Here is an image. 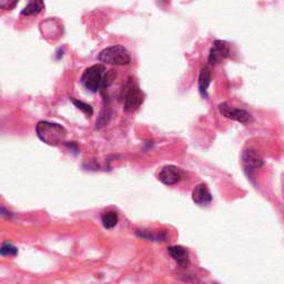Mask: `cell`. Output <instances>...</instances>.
Segmentation results:
<instances>
[{"label": "cell", "instance_id": "1", "mask_svg": "<svg viewBox=\"0 0 284 284\" xmlns=\"http://www.w3.org/2000/svg\"><path fill=\"white\" fill-rule=\"evenodd\" d=\"M38 138L49 146H58L65 141L67 130L61 125L49 121H39L36 126Z\"/></svg>", "mask_w": 284, "mask_h": 284}, {"label": "cell", "instance_id": "2", "mask_svg": "<svg viewBox=\"0 0 284 284\" xmlns=\"http://www.w3.org/2000/svg\"><path fill=\"white\" fill-rule=\"evenodd\" d=\"M100 62L111 66H127L131 62L129 50L122 45H114L100 51L98 56Z\"/></svg>", "mask_w": 284, "mask_h": 284}, {"label": "cell", "instance_id": "3", "mask_svg": "<svg viewBox=\"0 0 284 284\" xmlns=\"http://www.w3.org/2000/svg\"><path fill=\"white\" fill-rule=\"evenodd\" d=\"M143 101H145V94L133 78H129L123 90V109L127 113H134L141 107Z\"/></svg>", "mask_w": 284, "mask_h": 284}, {"label": "cell", "instance_id": "4", "mask_svg": "<svg viewBox=\"0 0 284 284\" xmlns=\"http://www.w3.org/2000/svg\"><path fill=\"white\" fill-rule=\"evenodd\" d=\"M106 74V67L103 65H94L83 71L80 81L83 87L91 93H98L101 89L103 76Z\"/></svg>", "mask_w": 284, "mask_h": 284}, {"label": "cell", "instance_id": "5", "mask_svg": "<svg viewBox=\"0 0 284 284\" xmlns=\"http://www.w3.org/2000/svg\"><path fill=\"white\" fill-rule=\"evenodd\" d=\"M220 114H221L223 117H226L230 120H233V121H237L240 123H251L253 121V115H252L249 111H246L245 109H239V108H233L227 105V102H222L218 106Z\"/></svg>", "mask_w": 284, "mask_h": 284}, {"label": "cell", "instance_id": "6", "mask_svg": "<svg viewBox=\"0 0 284 284\" xmlns=\"http://www.w3.org/2000/svg\"><path fill=\"white\" fill-rule=\"evenodd\" d=\"M185 178V172L177 166L167 165L160 169L158 173L159 181L166 186H174Z\"/></svg>", "mask_w": 284, "mask_h": 284}, {"label": "cell", "instance_id": "7", "mask_svg": "<svg viewBox=\"0 0 284 284\" xmlns=\"http://www.w3.org/2000/svg\"><path fill=\"white\" fill-rule=\"evenodd\" d=\"M242 163L247 177L252 178L255 172L263 166V159L259 152L254 149L246 150L242 153Z\"/></svg>", "mask_w": 284, "mask_h": 284}, {"label": "cell", "instance_id": "8", "mask_svg": "<svg viewBox=\"0 0 284 284\" xmlns=\"http://www.w3.org/2000/svg\"><path fill=\"white\" fill-rule=\"evenodd\" d=\"M227 58H231L230 45L223 40H215L209 54V62L211 65H215Z\"/></svg>", "mask_w": 284, "mask_h": 284}, {"label": "cell", "instance_id": "9", "mask_svg": "<svg viewBox=\"0 0 284 284\" xmlns=\"http://www.w3.org/2000/svg\"><path fill=\"white\" fill-rule=\"evenodd\" d=\"M192 200L198 206H208L212 201V194L205 183H200L192 191Z\"/></svg>", "mask_w": 284, "mask_h": 284}, {"label": "cell", "instance_id": "10", "mask_svg": "<svg viewBox=\"0 0 284 284\" xmlns=\"http://www.w3.org/2000/svg\"><path fill=\"white\" fill-rule=\"evenodd\" d=\"M168 253L181 267H187L190 265L189 252L182 246H171L168 247Z\"/></svg>", "mask_w": 284, "mask_h": 284}, {"label": "cell", "instance_id": "11", "mask_svg": "<svg viewBox=\"0 0 284 284\" xmlns=\"http://www.w3.org/2000/svg\"><path fill=\"white\" fill-rule=\"evenodd\" d=\"M211 70L210 68L206 66L203 67L201 71H200L199 75V91L200 95H202L203 98H208V88H209L210 83H211Z\"/></svg>", "mask_w": 284, "mask_h": 284}, {"label": "cell", "instance_id": "12", "mask_svg": "<svg viewBox=\"0 0 284 284\" xmlns=\"http://www.w3.org/2000/svg\"><path fill=\"white\" fill-rule=\"evenodd\" d=\"M45 8L43 0H30V2L23 8L21 11L22 16H36L39 15Z\"/></svg>", "mask_w": 284, "mask_h": 284}, {"label": "cell", "instance_id": "13", "mask_svg": "<svg viewBox=\"0 0 284 284\" xmlns=\"http://www.w3.org/2000/svg\"><path fill=\"white\" fill-rule=\"evenodd\" d=\"M118 221H119V217L115 211L105 212L101 217L102 226L105 227L106 229H113V227H114L118 225Z\"/></svg>", "mask_w": 284, "mask_h": 284}, {"label": "cell", "instance_id": "14", "mask_svg": "<svg viewBox=\"0 0 284 284\" xmlns=\"http://www.w3.org/2000/svg\"><path fill=\"white\" fill-rule=\"evenodd\" d=\"M70 100H71V102H73L75 105V107L77 108V109L81 110L83 114L88 115V117H91V115L94 114V109L90 105H88V103L83 102V101H80V100H77V99H70Z\"/></svg>", "mask_w": 284, "mask_h": 284}, {"label": "cell", "instance_id": "15", "mask_svg": "<svg viewBox=\"0 0 284 284\" xmlns=\"http://www.w3.org/2000/svg\"><path fill=\"white\" fill-rule=\"evenodd\" d=\"M115 78H117V74H115L114 70L106 71V74H105V76H103V79H102L101 89L100 90H105V89H107V88H109L114 83Z\"/></svg>", "mask_w": 284, "mask_h": 284}, {"label": "cell", "instance_id": "16", "mask_svg": "<svg viewBox=\"0 0 284 284\" xmlns=\"http://www.w3.org/2000/svg\"><path fill=\"white\" fill-rule=\"evenodd\" d=\"M18 253V250L16 249V247L10 245V243H5V245H2L1 247H0V254L3 255V257H11V255H16Z\"/></svg>", "mask_w": 284, "mask_h": 284}, {"label": "cell", "instance_id": "17", "mask_svg": "<svg viewBox=\"0 0 284 284\" xmlns=\"http://www.w3.org/2000/svg\"><path fill=\"white\" fill-rule=\"evenodd\" d=\"M110 117H111L110 111H108V110L102 111L101 114H100L99 119L97 120V127L95 128H97V129H101L102 127H105L106 125H108V123H109Z\"/></svg>", "mask_w": 284, "mask_h": 284}, {"label": "cell", "instance_id": "18", "mask_svg": "<svg viewBox=\"0 0 284 284\" xmlns=\"http://www.w3.org/2000/svg\"><path fill=\"white\" fill-rule=\"evenodd\" d=\"M17 3L18 0H0V9L13 10Z\"/></svg>", "mask_w": 284, "mask_h": 284}, {"label": "cell", "instance_id": "19", "mask_svg": "<svg viewBox=\"0 0 284 284\" xmlns=\"http://www.w3.org/2000/svg\"><path fill=\"white\" fill-rule=\"evenodd\" d=\"M0 214H2V215H5L6 218L8 219H10L11 218V213L9 211H7L6 209H3L2 207H0Z\"/></svg>", "mask_w": 284, "mask_h": 284}]
</instances>
